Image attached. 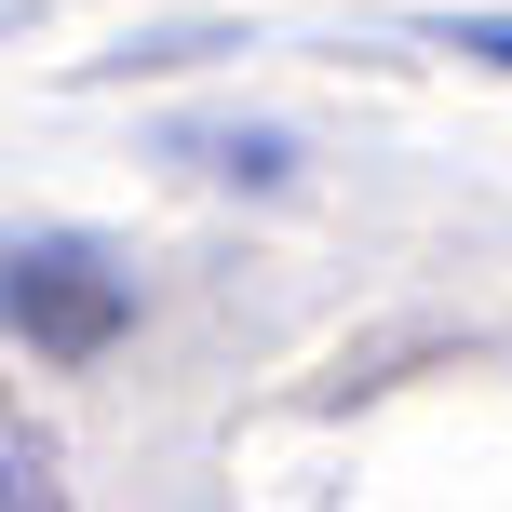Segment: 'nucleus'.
Instances as JSON below:
<instances>
[{"label": "nucleus", "instance_id": "obj_1", "mask_svg": "<svg viewBox=\"0 0 512 512\" xmlns=\"http://www.w3.org/2000/svg\"><path fill=\"white\" fill-rule=\"evenodd\" d=\"M0 310H14L27 337H41V351H108V337H122V310H135V283L108 270L95 243H14L0 256Z\"/></svg>", "mask_w": 512, "mask_h": 512}, {"label": "nucleus", "instance_id": "obj_2", "mask_svg": "<svg viewBox=\"0 0 512 512\" xmlns=\"http://www.w3.org/2000/svg\"><path fill=\"white\" fill-rule=\"evenodd\" d=\"M459 54H486V68H512V14H486V27H459Z\"/></svg>", "mask_w": 512, "mask_h": 512}, {"label": "nucleus", "instance_id": "obj_3", "mask_svg": "<svg viewBox=\"0 0 512 512\" xmlns=\"http://www.w3.org/2000/svg\"><path fill=\"white\" fill-rule=\"evenodd\" d=\"M0 499H14V472H0Z\"/></svg>", "mask_w": 512, "mask_h": 512}]
</instances>
